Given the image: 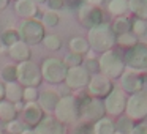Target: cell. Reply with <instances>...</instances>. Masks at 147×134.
<instances>
[{"instance_id": "cell-1", "label": "cell", "mask_w": 147, "mask_h": 134, "mask_svg": "<svg viewBox=\"0 0 147 134\" xmlns=\"http://www.w3.org/2000/svg\"><path fill=\"white\" fill-rule=\"evenodd\" d=\"M115 38L117 36L112 32L111 25L106 22L90 29L89 33H87V41H89L90 49L93 52H98V54H105V52L114 49Z\"/></svg>"}, {"instance_id": "cell-2", "label": "cell", "mask_w": 147, "mask_h": 134, "mask_svg": "<svg viewBox=\"0 0 147 134\" xmlns=\"http://www.w3.org/2000/svg\"><path fill=\"white\" fill-rule=\"evenodd\" d=\"M98 66L101 74H105L109 79H120V76L125 73V62L123 57L119 54L117 51L111 49V51L101 54L98 58Z\"/></svg>"}, {"instance_id": "cell-3", "label": "cell", "mask_w": 147, "mask_h": 134, "mask_svg": "<svg viewBox=\"0 0 147 134\" xmlns=\"http://www.w3.org/2000/svg\"><path fill=\"white\" fill-rule=\"evenodd\" d=\"M79 103V118H84L86 121H98L105 117V103L98 98H92L87 95H81L76 98Z\"/></svg>"}, {"instance_id": "cell-4", "label": "cell", "mask_w": 147, "mask_h": 134, "mask_svg": "<svg viewBox=\"0 0 147 134\" xmlns=\"http://www.w3.org/2000/svg\"><path fill=\"white\" fill-rule=\"evenodd\" d=\"M67 71H68L67 65L60 58L49 57L41 63L43 80H46L48 84H52V85H60V84H63L65 77H67Z\"/></svg>"}, {"instance_id": "cell-5", "label": "cell", "mask_w": 147, "mask_h": 134, "mask_svg": "<svg viewBox=\"0 0 147 134\" xmlns=\"http://www.w3.org/2000/svg\"><path fill=\"white\" fill-rule=\"evenodd\" d=\"M16 71H18V82L22 87H38L43 80L41 66L32 60L18 63Z\"/></svg>"}, {"instance_id": "cell-6", "label": "cell", "mask_w": 147, "mask_h": 134, "mask_svg": "<svg viewBox=\"0 0 147 134\" xmlns=\"http://www.w3.org/2000/svg\"><path fill=\"white\" fill-rule=\"evenodd\" d=\"M54 117L63 125L78 121V118H79V103H78L76 96L71 95L62 96L54 111Z\"/></svg>"}, {"instance_id": "cell-7", "label": "cell", "mask_w": 147, "mask_h": 134, "mask_svg": "<svg viewBox=\"0 0 147 134\" xmlns=\"http://www.w3.org/2000/svg\"><path fill=\"white\" fill-rule=\"evenodd\" d=\"M19 30V36L24 43L27 44H40L46 35V29L41 24V21L36 19H24L21 25L18 27Z\"/></svg>"}, {"instance_id": "cell-8", "label": "cell", "mask_w": 147, "mask_h": 134, "mask_svg": "<svg viewBox=\"0 0 147 134\" xmlns=\"http://www.w3.org/2000/svg\"><path fill=\"white\" fill-rule=\"evenodd\" d=\"M125 66L136 71L147 70V44L144 43H136L133 48L127 49L123 55Z\"/></svg>"}, {"instance_id": "cell-9", "label": "cell", "mask_w": 147, "mask_h": 134, "mask_svg": "<svg viewBox=\"0 0 147 134\" xmlns=\"http://www.w3.org/2000/svg\"><path fill=\"white\" fill-rule=\"evenodd\" d=\"M78 21L82 27H86L87 30L93 29V27L103 24V11L98 7H92V5H87L84 2L79 8H78Z\"/></svg>"}, {"instance_id": "cell-10", "label": "cell", "mask_w": 147, "mask_h": 134, "mask_svg": "<svg viewBox=\"0 0 147 134\" xmlns=\"http://www.w3.org/2000/svg\"><path fill=\"white\" fill-rule=\"evenodd\" d=\"M90 77H92V74L86 70L84 65L68 68L67 77H65V85H67L70 90L87 88V85H89V82H90Z\"/></svg>"}, {"instance_id": "cell-11", "label": "cell", "mask_w": 147, "mask_h": 134, "mask_svg": "<svg viewBox=\"0 0 147 134\" xmlns=\"http://www.w3.org/2000/svg\"><path fill=\"white\" fill-rule=\"evenodd\" d=\"M114 90V84L109 77H106L105 74H93L90 77V82L87 85V93H89L92 98H106L109 93Z\"/></svg>"}, {"instance_id": "cell-12", "label": "cell", "mask_w": 147, "mask_h": 134, "mask_svg": "<svg viewBox=\"0 0 147 134\" xmlns=\"http://www.w3.org/2000/svg\"><path fill=\"white\" fill-rule=\"evenodd\" d=\"M130 120H144L147 117V96L144 93H134L127 99L125 107Z\"/></svg>"}, {"instance_id": "cell-13", "label": "cell", "mask_w": 147, "mask_h": 134, "mask_svg": "<svg viewBox=\"0 0 147 134\" xmlns=\"http://www.w3.org/2000/svg\"><path fill=\"white\" fill-rule=\"evenodd\" d=\"M105 111L109 115H120L122 112L127 107V98H125V93L122 88H114L108 96L105 98Z\"/></svg>"}, {"instance_id": "cell-14", "label": "cell", "mask_w": 147, "mask_h": 134, "mask_svg": "<svg viewBox=\"0 0 147 134\" xmlns=\"http://www.w3.org/2000/svg\"><path fill=\"white\" fill-rule=\"evenodd\" d=\"M33 134H65V125L54 115H45L43 120L33 128Z\"/></svg>"}, {"instance_id": "cell-15", "label": "cell", "mask_w": 147, "mask_h": 134, "mask_svg": "<svg viewBox=\"0 0 147 134\" xmlns=\"http://www.w3.org/2000/svg\"><path fill=\"white\" fill-rule=\"evenodd\" d=\"M120 87L127 93H141L142 92V76L134 71H125L120 76Z\"/></svg>"}, {"instance_id": "cell-16", "label": "cell", "mask_w": 147, "mask_h": 134, "mask_svg": "<svg viewBox=\"0 0 147 134\" xmlns=\"http://www.w3.org/2000/svg\"><path fill=\"white\" fill-rule=\"evenodd\" d=\"M60 98H62V95L57 92V90H54V88H46V90H43V92H40L36 103H38L40 107H41L45 112L52 114V112L55 111V107H57Z\"/></svg>"}, {"instance_id": "cell-17", "label": "cell", "mask_w": 147, "mask_h": 134, "mask_svg": "<svg viewBox=\"0 0 147 134\" xmlns=\"http://www.w3.org/2000/svg\"><path fill=\"white\" fill-rule=\"evenodd\" d=\"M22 112H24V123H26L27 128H35L45 117V111L40 107V104L36 101L26 103Z\"/></svg>"}, {"instance_id": "cell-18", "label": "cell", "mask_w": 147, "mask_h": 134, "mask_svg": "<svg viewBox=\"0 0 147 134\" xmlns=\"http://www.w3.org/2000/svg\"><path fill=\"white\" fill-rule=\"evenodd\" d=\"M14 13L19 17H22V19H36L40 8L33 0H16Z\"/></svg>"}, {"instance_id": "cell-19", "label": "cell", "mask_w": 147, "mask_h": 134, "mask_svg": "<svg viewBox=\"0 0 147 134\" xmlns=\"http://www.w3.org/2000/svg\"><path fill=\"white\" fill-rule=\"evenodd\" d=\"M8 55H10V58H13L14 62L21 63V62L30 60V57H32V49H30V46L27 44V43H24L22 40H19L18 43H14L13 46L8 48Z\"/></svg>"}, {"instance_id": "cell-20", "label": "cell", "mask_w": 147, "mask_h": 134, "mask_svg": "<svg viewBox=\"0 0 147 134\" xmlns=\"http://www.w3.org/2000/svg\"><path fill=\"white\" fill-rule=\"evenodd\" d=\"M22 95H24V87L19 82H10L5 84V99L10 103H18L22 101Z\"/></svg>"}, {"instance_id": "cell-21", "label": "cell", "mask_w": 147, "mask_h": 134, "mask_svg": "<svg viewBox=\"0 0 147 134\" xmlns=\"http://www.w3.org/2000/svg\"><path fill=\"white\" fill-rule=\"evenodd\" d=\"M16 118H18V111L14 107V104L7 101V99H2L0 101V121L10 123V121L16 120Z\"/></svg>"}, {"instance_id": "cell-22", "label": "cell", "mask_w": 147, "mask_h": 134, "mask_svg": "<svg viewBox=\"0 0 147 134\" xmlns=\"http://www.w3.org/2000/svg\"><path fill=\"white\" fill-rule=\"evenodd\" d=\"M68 48H70V52L79 54L82 57L90 51L89 41H87V38H82V36H74V38H71L70 43H68Z\"/></svg>"}, {"instance_id": "cell-23", "label": "cell", "mask_w": 147, "mask_h": 134, "mask_svg": "<svg viewBox=\"0 0 147 134\" xmlns=\"http://www.w3.org/2000/svg\"><path fill=\"white\" fill-rule=\"evenodd\" d=\"M128 8L134 17L147 21V0H128Z\"/></svg>"}, {"instance_id": "cell-24", "label": "cell", "mask_w": 147, "mask_h": 134, "mask_svg": "<svg viewBox=\"0 0 147 134\" xmlns=\"http://www.w3.org/2000/svg\"><path fill=\"white\" fill-rule=\"evenodd\" d=\"M111 29H112V32L115 33V36L131 32V19H130V17H127V16L115 17L114 22L111 24Z\"/></svg>"}, {"instance_id": "cell-25", "label": "cell", "mask_w": 147, "mask_h": 134, "mask_svg": "<svg viewBox=\"0 0 147 134\" xmlns=\"http://www.w3.org/2000/svg\"><path fill=\"white\" fill-rule=\"evenodd\" d=\"M128 10H130L128 8V0H109V3H108L109 14H112L115 17L125 16Z\"/></svg>"}, {"instance_id": "cell-26", "label": "cell", "mask_w": 147, "mask_h": 134, "mask_svg": "<svg viewBox=\"0 0 147 134\" xmlns=\"http://www.w3.org/2000/svg\"><path fill=\"white\" fill-rule=\"evenodd\" d=\"M19 40H21L19 30L14 29V27H7V29L2 32V35H0V43H2V46H7V48L13 46L14 43H18Z\"/></svg>"}, {"instance_id": "cell-27", "label": "cell", "mask_w": 147, "mask_h": 134, "mask_svg": "<svg viewBox=\"0 0 147 134\" xmlns=\"http://www.w3.org/2000/svg\"><path fill=\"white\" fill-rule=\"evenodd\" d=\"M114 133H115V123L106 117L95 121V125H93V134H114Z\"/></svg>"}, {"instance_id": "cell-28", "label": "cell", "mask_w": 147, "mask_h": 134, "mask_svg": "<svg viewBox=\"0 0 147 134\" xmlns=\"http://www.w3.org/2000/svg\"><path fill=\"white\" fill-rule=\"evenodd\" d=\"M0 76H2V80L5 84H10V82H16L18 80V71H16V65L13 62L10 63H5L0 70Z\"/></svg>"}, {"instance_id": "cell-29", "label": "cell", "mask_w": 147, "mask_h": 134, "mask_svg": "<svg viewBox=\"0 0 147 134\" xmlns=\"http://www.w3.org/2000/svg\"><path fill=\"white\" fill-rule=\"evenodd\" d=\"M60 22V16H59L57 11L52 10H46L41 14V24L45 25V29H52V27H57Z\"/></svg>"}, {"instance_id": "cell-30", "label": "cell", "mask_w": 147, "mask_h": 134, "mask_svg": "<svg viewBox=\"0 0 147 134\" xmlns=\"http://www.w3.org/2000/svg\"><path fill=\"white\" fill-rule=\"evenodd\" d=\"M43 46H45L48 51H60L62 48V40L59 35H55V33H48V35H45V38H43Z\"/></svg>"}, {"instance_id": "cell-31", "label": "cell", "mask_w": 147, "mask_h": 134, "mask_svg": "<svg viewBox=\"0 0 147 134\" xmlns=\"http://www.w3.org/2000/svg\"><path fill=\"white\" fill-rule=\"evenodd\" d=\"M136 43H138V38L134 36V33H131V32L123 33V35H119L117 38H115V44L122 46V48H127V49L133 48Z\"/></svg>"}, {"instance_id": "cell-32", "label": "cell", "mask_w": 147, "mask_h": 134, "mask_svg": "<svg viewBox=\"0 0 147 134\" xmlns=\"http://www.w3.org/2000/svg\"><path fill=\"white\" fill-rule=\"evenodd\" d=\"M131 33H134L136 38H141L147 33V21H142V19H131Z\"/></svg>"}, {"instance_id": "cell-33", "label": "cell", "mask_w": 147, "mask_h": 134, "mask_svg": "<svg viewBox=\"0 0 147 134\" xmlns=\"http://www.w3.org/2000/svg\"><path fill=\"white\" fill-rule=\"evenodd\" d=\"M26 129H27L26 123L21 121V120H18V118L13 120V121H10V123H7V131L10 134H22Z\"/></svg>"}, {"instance_id": "cell-34", "label": "cell", "mask_w": 147, "mask_h": 134, "mask_svg": "<svg viewBox=\"0 0 147 134\" xmlns=\"http://www.w3.org/2000/svg\"><path fill=\"white\" fill-rule=\"evenodd\" d=\"M63 63L67 65V68L81 66V65L84 63V57H82V55H79V54H73V52H70V54L63 58Z\"/></svg>"}, {"instance_id": "cell-35", "label": "cell", "mask_w": 147, "mask_h": 134, "mask_svg": "<svg viewBox=\"0 0 147 134\" xmlns=\"http://www.w3.org/2000/svg\"><path fill=\"white\" fill-rule=\"evenodd\" d=\"M38 87H24V95H22V101L24 103H33L38 99Z\"/></svg>"}, {"instance_id": "cell-36", "label": "cell", "mask_w": 147, "mask_h": 134, "mask_svg": "<svg viewBox=\"0 0 147 134\" xmlns=\"http://www.w3.org/2000/svg\"><path fill=\"white\" fill-rule=\"evenodd\" d=\"M115 128L119 129V133H120V134H130L133 125H131V120L127 117V118H122V120H119V123L115 125Z\"/></svg>"}, {"instance_id": "cell-37", "label": "cell", "mask_w": 147, "mask_h": 134, "mask_svg": "<svg viewBox=\"0 0 147 134\" xmlns=\"http://www.w3.org/2000/svg\"><path fill=\"white\" fill-rule=\"evenodd\" d=\"M46 7H48V10L59 11L65 7V0H48L46 2Z\"/></svg>"}, {"instance_id": "cell-38", "label": "cell", "mask_w": 147, "mask_h": 134, "mask_svg": "<svg viewBox=\"0 0 147 134\" xmlns=\"http://www.w3.org/2000/svg\"><path fill=\"white\" fill-rule=\"evenodd\" d=\"M73 134H93V128H90L89 125L81 123L76 126V129L73 131Z\"/></svg>"}, {"instance_id": "cell-39", "label": "cell", "mask_w": 147, "mask_h": 134, "mask_svg": "<svg viewBox=\"0 0 147 134\" xmlns=\"http://www.w3.org/2000/svg\"><path fill=\"white\" fill-rule=\"evenodd\" d=\"M84 66H86V70L89 71V73H93V71H100L98 60H95V58H87V62L84 63Z\"/></svg>"}, {"instance_id": "cell-40", "label": "cell", "mask_w": 147, "mask_h": 134, "mask_svg": "<svg viewBox=\"0 0 147 134\" xmlns=\"http://www.w3.org/2000/svg\"><path fill=\"white\" fill-rule=\"evenodd\" d=\"M130 134H147V125H136V126H133Z\"/></svg>"}, {"instance_id": "cell-41", "label": "cell", "mask_w": 147, "mask_h": 134, "mask_svg": "<svg viewBox=\"0 0 147 134\" xmlns=\"http://www.w3.org/2000/svg\"><path fill=\"white\" fill-rule=\"evenodd\" d=\"M65 5H68L70 8H79L81 5V0H65Z\"/></svg>"}, {"instance_id": "cell-42", "label": "cell", "mask_w": 147, "mask_h": 134, "mask_svg": "<svg viewBox=\"0 0 147 134\" xmlns=\"http://www.w3.org/2000/svg\"><path fill=\"white\" fill-rule=\"evenodd\" d=\"M103 2H105V0H86V3L87 5H92V7H101L103 5Z\"/></svg>"}, {"instance_id": "cell-43", "label": "cell", "mask_w": 147, "mask_h": 134, "mask_svg": "<svg viewBox=\"0 0 147 134\" xmlns=\"http://www.w3.org/2000/svg\"><path fill=\"white\" fill-rule=\"evenodd\" d=\"M11 0H0V13H3L5 10L8 8V5H10Z\"/></svg>"}, {"instance_id": "cell-44", "label": "cell", "mask_w": 147, "mask_h": 134, "mask_svg": "<svg viewBox=\"0 0 147 134\" xmlns=\"http://www.w3.org/2000/svg\"><path fill=\"white\" fill-rule=\"evenodd\" d=\"M24 106H26V103H24V101H18V103H14V107H16L18 114H19L21 111H24Z\"/></svg>"}, {"instance_id": "cell-45", "label": "cell", "mask_w": 147, "mask_h": 134, "mask_svg": "<svg viewBox=\"0 0 147 134\" xmlns=\"http://www.w3.org/2000/svg\"><path fill=\"white\" fill-rule=\"evenodd\" d=\"M2 99H5V84H2V80H0V101Z\"/></svg>"}, {"instance_id": "cell-46", "label": "cell", "mask_w": 147, "mask_h": 134, "mask_svg": "<svg viewBox=\"0 0 147 134\" xmlns=\"http://www.w3.org/2000/svg\"><path fill=\"white\" fill-rule=\"evenodd\" d=\"M142 92L147 96V76H142Z\"/></svg>"}, {"instance_id": "cell-47", "label": "cell", "mask_w": 147, "mask_h": 134, "mask_svg": "<svg viewBox=\"0 0 147 134\" xmlns=\"http://www.w3.org/2000/svg\"><path fill=\"white\" fill-rule=\"evenodd\" d=\"M33 2H35V3L40 7V5H46V2H48V0H33Z\"/></svg>"}, {"instance_id": "cell-48", "label": "cell", "mask_w": 147, "mask_h": 134, "mask_svg": "<svg viewBox=\"0 0 147 134\" xmlns=\"http://www.w3.org/2000/svg\"><path fill=\"white\" fill-rule=\"evenodd\" d=\"M5 52L8 54V48L7 46H0V54H5Z\"/></svg>"}, {"instance_id": "cell-49", "label": "cell", "mask_w": 147, "mask_h": 134, "mask_svg": "<svg viewBox=\"0 0 147 134\" xmlns=\"http://www.w3.org/2000/svg\"><path fill=\"white\" fill-rule=\"evenodd\" d=\"M22 134H33V131H32V129H29V128H27V129H26V131H24V133H22Z\"/></svg>"}, {"instance_id": "cell-50", "label": "cell", "mask_w": 147, "mask_h": 134, "mask_svg": "<svg viewBox=\"0 0 147 134\" xmlns=\"http://www.w3.org/2000/svg\"><path fill=\"white\" fill-rule=\"evenodd\" d=\"M114 134H120V133H114Z\"/></svg>"}, {"instance_id": "cell-51", "label": "cell", "mask_w": 147, "mask_h": 134, "mask_svg": "<svg viewBox=\"0 0 147 134\" xmlns=\"http://www.w3.org/2000/svg\"><path fill=\"white\" fill-rule=\"evenodd\" d=\"M0 134H2V131H0Z\"/></svg>"}]
</instances>
